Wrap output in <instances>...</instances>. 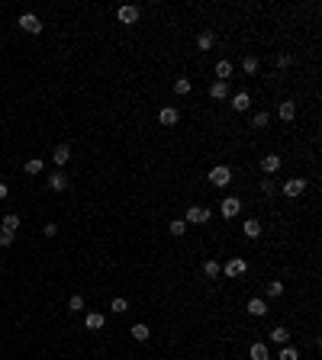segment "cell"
I'll return each mask as SVG.
<instances>
[{"label":"cell","instance_id":"obj_12","mask_svg":"<svg viewBox=\"0 0 322 360\" xmlns=\"http://www.w3.org/2000/svg\"><path fill=\"white\" fill-rule=\"evenodd\" d=\"M48 187H52V190H65V187H68V177H65L62 170H55V174L48 177Z\"/></svg>","mask_w":322,"mask_h":360},{"label":"cell","instance_id":"obj_26","mask_svg":"<svg viewBox=\"0 0 322 360\" xmlns=\"http://www.w3.org/2000/svg\"><path fill=\"white\" fill-rule=\"evenodd\" d=\"M132 338L136 341H148V325H132Z\"/></svg>","mask_w":322,"mask_h":360},{"label":"cell","instance_id":"obj_30","mask_svg":"<svg viewBox=\"0 0 322 360\" xmlns=\"http://www.w3.org/2000/svg\"><path fill=\"white\" fill-rule=\"evenodd\" d=\"M68 309H71V312H81V309H84V296H71Z\"/></svg>","mask_w":322,"mask_h":360},{"label":"cell","instance_id":"obj_27","mask_svg":"<svg viewBox=\"0 0 322 360\" xmlns=\"http://www.w3.org/2000/svg\"><path fill=\"white\" fill-rule=\"evenodd\" d=\"M242 68H245V74H258V58H252V55H248L245 62H242Z\"/></svg>","mask_w":322,"mask_h":360},{"label":"cell","instance_id":"obj_18","mask_svg":"<svg viewBox=\"0 0 322 360\" xmlns=\"http://www.w3.org/2000/svg\"><path fill=\"white\" fill-rule=\"evenodd\" d=\"M216 77L229 84V77H232V64H229V62H219V64H216Z\"/></svg>","mask_w":322,"mask_h":360},{"label":"cell","instance_id":"obj_19","mask_svg":"<svg viewBox=\"0 0 322 360\" xmlns=\"http://www.w3.org/2000/svg\"><path fill=\"white\" fill-rule=\"evenodd\" d=\"M293 116H297V106H293L290 100H287V103H280V119H284V123H290Z\"/></svg>","mask_w":322,"mask_h":360},{"label":"cell","instance_id":"obj_17","mask_svg":"<svg viewBox=\"0 0 322 360\" xmlns=\"http://www.w3.org/2000/svg\"><path fill=\"white\" fill-rule=\"evenodd\" d=\"M213 42H216V36H213V32H200V36H197V45L200 48H203V52H207V48H213Z\"/></svg>","mask_w":322,"mask_h":360},{"label":"cell","instance_id":"obj_25","mask_svg":"<svg viewBox=\"0 0 322 360\" xmlns=\"http://www.w3.org/2000/svg\"><path fill=\"white\" fill-rule=\"evenodd\" d=\"M268 123H271V116H268V113H254V116H252V126H254V129H264Z\"/></svg>","mask_w":322,"mask_h":360},{"label":"cell","instance_id":"obj_2","mask_svg":"<svg viewBox=\"0 0 322 360\" xmlns=\"http://www.w3.org/2000/svg\"><path fill=\"white\" fill-rule=\"evenodd\" d=\"M209 184H213V187L232 184V170L229 168H213V170H209Z\"/></svg>","mask_w":322,"mask_h":360},{"label":"cell","instance_id":"obj_24","mask_svg":"<svg viewBox=\"0 0 322 360\" xmlns=\"http://www.w3.org/2000/svg\"><path fill=\"white\" fill-rule=\"evenodd\" d=\"M174 90L181 93V97H187V93H190V81H187V77H177V81H174Z\"/></svg>","mask_w":322,"mask_h":360},{"label":"cell","instance_id":"obj_16","mask_svg":"<svg viewBox=\"0 0 322 360\" xmlns=\"http://www.w3.org/2000/svg\"><path fill=\"white\" fill-rule=\"evenodd\" d=\"M248 312L252 315H268V302H264V299H252V302H248Z\"/></svg>","mask_w":322,"mask_h":360},{"label":"cell","instance_id":"obj_28","mask_svg":"<svg viewBox=\"0 0 322 360\" xmlns=\"http://www.w3.org/2000/svg\"><path fill=\"white\" fill-rule=\"evenodd\" d=\"M280 293H284V283H280V280H271V283H268V296H280Z\"/></svg>","mask_w":322,"mask_h":360},{"label":"cell","instance_id":"obj_10","mask_svg":"<svg viewBox=\"0 0 322 360\" xmlns=\"http://www.w3.org/2000/svg\"><path fill=\"white\" fill-rule=\"evenodd\" d=\"M158 119H161V126H174V123H177V109H174V106H164V109L158 113Z\"/></svg>","mask_w":322,"mask_h":360},{"label":"cell","instance_id":"obj_22","mask_svg":"<svg viewBox=\"0 0 322 360\" xmlns=\"http://www.w3.org/2000/svg\"><path fill=\"white\" fill-rule=\"evenodd\" d=\"M252 360H271L268 347H264V344H252Z\"/></svg>","mask_w":322,"mask_h":360},{"label":"cell","instance_id":"obj_4","mask_svg":"<svg viewBox=\"0 0 322 360\" xmlns=\"http://www.w3.org/2000/svg\"><path fill=\"white\" fill-rule=\"evenodd\" d=\"M303 190H306V180H303V177H293V180H287V184H284L287 196H299Z\"/></svg>","mask_w":322,"mask_h":360},{"label":"cell","instance_id":"obj_14","mask_svg":"<svg viewBox=\"0 0 322 360\" xmlns=\"http://www.w3.org/2000/svg\"><path fill=\"white\" fill-rule=\"evenodd\" d=\"M52 158H55V164H68V158H71V148L68 145H58L52 151Z\"/></svg>","mask_w":322,"mask_h":360},{"label":"cell","instance_id":"obj_13","mask_svg":"<svg viewBox=\"0 0 322 360\" xmlns=\"http://www.w3.org/2000/svg\"><path fill=\"white\" fill-rule=\"evenodd\" d=\"M242 232H245L248 238H258V235H261V222H258V219H245V225H242Z\"/></svg>","mask_w":322,"mask_h":360},{"label":"cell","instance_id":"obj_20","mask_svg":"<svg viewBox=\"0 0 322 360\" xmlns=\"http://www.w3.org/2000/svg\"><path fill=\"white\" fill-rule=\"evenodd\" d=\"M226 87H229L226 81H216V84L209 87V97H213V100H223L226 97Z\"/></svg>","mask_w":322,"mask_h":360},{"label":"cell","instance_id":"obj_9","mask_svg":"<svg viewBox=\"0 0 322 360\" xmlns=\"http://www.w3.org/2000/svg\"><path fill=\"white\" fill-rule=\"evenodd\" d=\"M261 170H264V174H274V170H280V158H277V154H268V158L261 161Z\"/></svg>","mask_w":322,"mask_h":360},{"label":"cell","instance_id":"obj_8","mask_svg":"<svg viewBox=\"0 0 322 360\" xmlns=\"http://www.w3.org/2000/svg\"><path fill=\"white\" fill-rule=\"evenodd\" d=\"M232 106H235L238 113H245V109L252 106V97H248L245 90H242V93H235V97H232Z\"/></svg>","mask_w":322,"mask_h":360},{"label":"cell","instance_id":"obj_11","mask_svg":"<svg viewBox=\"0 0 322 360\" xmlns=\"http://www.w3.org/2000/svg\"><path fill=\"white\" fill-rule=\"evenodd\" d=\"M242 274H245V261H238V257H235V261L226 264V276H242Z\"/></svg>","mask_w":322,"mask_h":360},{"label":"cell","instance_id":"obj_6","mask_svg":"<svg viewBox=\"0 0 322 360\" xmlns=\"http://www.w3.org/2000/svg\"><path fill=\"white\" fill-rule=\"evenodd\" d=\"M20 26H23L26 32H32V36H36V32L42 29V26H39V20H36L32 13H23V16H20Z\"/></svg>","mask_w":322,"mask_h":360},{"label":"cell","instance_id":"obj_23","mask_svg":"<svg viewBox=\"0 0 322 360\" xmlns=\"http://www.w3.org/2000/svg\"><path fill=\"white\" fill-rule=\"evenodd\" d=\"M16 229H20V215H3V232L16 235Z\"/></svg>","mask_w":322,"mask_h":360},{"label":"cell","instance_id":"obj_7","mask_svg":"<svg viewBox=\"0 0 322 360\" xmlns=\"http://www.w3.org/2000/svg\"><path fill=\"white\" fill-rule=\"evenodd\" d=\"M84 325H87V328H91V331H100V328H103V325H107V318H103V315H100V312H91V315H87V318H84Z\"/></svg>","mask_w":322,"mask_h":360},{"label":"cell","instance_id":"obj_5","mask_svg":"<svg viewBox=\"0 0 322 360\" xmlns=\"http://www.w3.org/2000/svg\"><path fill=\"white\" fill-rule=\"evenodd\" d=\"M116 16H119V23L129 26V23H136V20H138V7H119V10H116Z\"/></svg>","mask_w":322,"mask_h":360},{"label":"cell","instance_id":"obj_32","mask_svg":"<svg viewBox=\"0 0 322 360\" xmlns=\"http://www.w3.org/2000/svg\"><path fill=\"white\" fill-rule=\"evenodd\" d=\"M277 360H299V354L293 351V347H284V351H280V357Z\"/></svg>","mask_w":322,"mask_h":360},{"label":"cell","instance_id":"obj_21","mask_svg":"<svg viewBox=\"0 0 322 360\" xmlns=\"http://www.w3.org/2000/svg\"><path fill=\"white\" fill-rule=\"evenodd\" d=\"M203 274H207L209 280H216V276L223 274V267H219V264H216V261H207V264H203Z\"/></svg>","mask_w":322,"mask_h":360},{"label":"cell","instance_id":"obj_15","mask_svg":"<svg viewBox=\"0 0 322 360\" xmlns=\"http://www.w3.org/2000/svg\"><path fill=\"white\" fill-rule=\"evenodd\" d=\"M287 338H290V331H287L284 325H277V328H271V341H277V344H287Z\"/></svg>","mask_w":322,"mask_h":360},{"label":"cell","instance_id":"obj_3","mask_svg":"<svg viewBox=\"0 0 322 360\" xmlns=\"http://www.w3.org/2000/svg\"><path fill=\"white\" fill-rule=\"evenodd\" d=\"M187 222H200V225L209 222V209L207 206H190L187 209Z\"/></svg>","mask_w":322,"mask_h":360},{"label":"cell","instance_id":"obj_29","mask_svg":"<svg viewBox=\"0 0 322 360\" xmlns=\"http://www.w3.org/2000/svg\"><path fill=\"white\" fill-rule=\"evenodd\" d=\"M110 309L123 315V312H129V302H126V299H113V306H110Z\"/></svg>","mask_w":322,"mask_h":360},{"label":"cell","instance_id":"obj_35","mask_svg":"<svg viewBox=\"0 0 322 360\" xmlns=\"http://www.w3.org/2000/svg\"><path fill=\"white\" fill-rule=\"evenodd\" d=\"M46 235H48V238H52V235H58V225H55V222H48V225H46Z\"/></svg>","mask_w":322,"mask_h":360},{"label":"cell","instance_id":"obj_33","mask_svg":"<svg viewBox=\"0 0 322 360\" xmlns=\"http://www.w3.org/2000/svg\"><path fill=\"white\" fill-rule=\"evenodd\" d=\"M184 229H187V222H184V219H177V222H171V232H174V235H184Z\"/></svg>","mask_w":322,"mask_h":360},{"label":"cell","instance_id":"obj_31","mask_svg":"<svg viewBox=\"0 0 322 360\" xmlns=\"http://www.w3.org/2000/svg\"><path fill=\"white\" fill-rule=\"evenodd\" d=\"M39 170H42V161H39V158L26 161V174H39Z\"/></svg>","mask_w":322,"mask_h":360},{"label":"cell","instance_id":"obj_34","mask_svg":"<svg viewBox=\"0 0 322 360\" xmlns=\"http://www.w3.org/2000/svg\"><path fill=\"white\" fill-rule=\"evenodd\" d=\"M13 232H0V245H3V248H7V245H13Z\"/></svg>","mask_w":322,"mask_h":360},{"label":"cell","instance_id":"obj_36","mask_svg":"<svg viewBox=\"0 0 322 360\" xmlns=\"http://www.w3.org/2000/svg\"><path fill=\"white\" fill-rule=\"evenodd\" d=\"M3 196H7V184H0V199H3Z\"/></svg>","mask_w":322,"mask_h":360},{"label":"cell","instance_id":"obj_1","mask_svg":"<svg viewBox=\"0 0 322 360\" xmlns=\"http://www.w3.org/2000/svg\"><path fill=\"white\" fill-rule=\"evenodd\" d=\"M219 212H223L226 219H232V215H238V212H242V199H238V196H226L223 203H219Z\"/></svg>","mask_w":322,"mask_h":360}]
</instances>
